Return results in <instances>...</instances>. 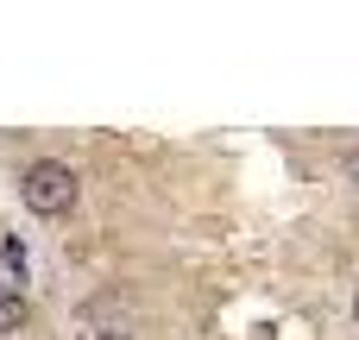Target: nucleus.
<instances>
[{"label":"nucleus","mask_w":359,"mask_h":340,"mask_svg":"<svg viewBox=\"0 0 359 340\" xmlns=\"http://www.w3.org/2000/svg\"><path fill=\"white\" fill-rule=\"evenodd\" d=\"M19 196H25V208H32V215L57 221V215H69V208H76V170H69V164H57V158H38V164L19 177Z\"/></svg>","instance_id":"obj_1"},{"label":"nucleus","mask_w":359,"mask_h":340,"mask_svg":"<svg viewBox=\"0 0 359 340\" xmlns=\"http://www.w3.org/2000/svg\"><path fill=\"white\" fill-rule=\"evenodd\" d=\"M32 322V303H25V290L19 284H0V334H19Z\"/></svg>","instance_id":"obj_2"},{"label":"nucleus","mask_w":359,"mask_h":340,"mask_svg":"<svg viewBox=\"0 0 359 340\" xmlns=\"http://www.w3.org/2000/svg\"><path fill=\"white\" fill-rule=\"evenodd\" d=\"M0 252H6V265H13V271H19V278H25V246H19V240H6V246H0Z\"/></svg>","instance_id":"obj_3"},{"label":"nucleus","mask_w":359,"mask_h":340,"mask_svg":"<svg viewBox=\"0 0 359 340\" xmlns=\"http://www.w3.org/2000/svg\"><path fill=\"white\" fill-rule=\"evenodd\" d=\"M347 183L359 189V151H347Z\"/></svg>","instance_id":"obj_4"},{"label":"nucleus","mask_w":359,"mask_h":340,"mask_svg":"<svg viewBox=\"0 0 359 340\" xmlns=\"http://www.w3.org/2000/svg\"><path fill=\"white\" fill-rule=\"evenodd\" d=\"M95 340H126V334H95Z\"/></svg>","instance_id":"obj_5"},{"label":"nucleus","mask_w":359,"mask_h":340,"mask_svg":"<svg viewBox=\"0 0 359 340\" xmlns=\"http://www.w3.org/2000/svg\"><path fill=\"white\" fill-rule=\"evenodd\" d=\"M353 315H359V297H353Z\"/></svg>","instance_id":"obj_6"}]
</instances>
